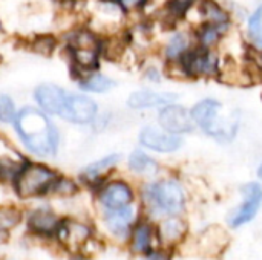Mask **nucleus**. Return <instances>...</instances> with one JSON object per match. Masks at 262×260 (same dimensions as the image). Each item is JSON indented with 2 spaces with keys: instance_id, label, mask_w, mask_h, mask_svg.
Returning a JSON list of instances; mask_svg holds the SVG:
<instances>
[{
  "instance_id": "nucleus-14",
  "label": "nucleus",
  "mask_w": 262,
  "mask_h": 260,
  "mask_svg": "<svg viewBox=\"0 0 262 260\" xmlns=\"http://www.w3.org/2000/svg\"><path fill=\"white\" fill-rule=\"evenodd\" d=\"M127 170L132 176L138 178L141 182L158 178L164 173L163 164L150 155V152L141 149H134L126 159Z\"/></svg>"
},
{
  "instance_id": "nucleus-17",
  "label": "nucleus",
  "mask_w": 262,
  "mask_h": 260,
  "mask_svg": "<svg viewBox=\"0 0 262 260\" xmlns=\"http://www.w3.org/2000/svg\"><path fill=\"white\" fill-rule=\"evenodd\" d=\"M66 93H68V90H64L63 87H60L54 83H41L34 89L32 97L35 100V104L38 109H41L49 116H52V115L58 116V112L61 109Z\"/></svg>"
},
{
  "instance_id": "nucleus-16",
  "label": "nucleus",
  "mask_w": 262,
  "mask_h": 260,
  "mask_svg": "<svg viewBox=\"0 0 262 260\" xmlns=\"http://www.w3.org/2000/svg\"><path fill=\"white\" fill-rule=\"evenodd\" d=\"M129 250L135 256H144L147 254L152 248L158 245L157 241V225L154 221L149 218L143 216L132 228L130 236L127 239Z\"/></svg>"
},
{
  "instance_id": "nucleus-3",
  "label": "nucleus",
  "mask_w": 262,
  "mask_h": 260,
  "mask_svg": "<svg viewBox=\"0 0 262 260\" xmlns=\"http://www.w3.org/2000/svg\"><path fill=\"white\" fill-rule=\"evenodd\" d=\"M195 127L216 143H232L241 127V113L229 110L227 106L213 97H206L190 107Z\"/></svg>"
},
{
  "instance_id": "nucleus-12",
  "label": "nucleus",
  "mask_w": 262,
  "mask_h": 260,
  "mask_svg": "<svg viewBox=\"0 0 262 260\" xmlns=\"http://www.w3.org/2000/svg\"><path fill=\"white\" fill-rule=\"evenodd\" d=\"M157 124L161 126L164 130L173 135L186 136L195 132V123L190 113V109L178 101L169 103L158 109L157 112Z\"/></svg>"
},
{
  "instance_id": "nucleus-24",
  "label": "nucleus",
  "mask_w": 262,
  "mask_h": 260,
  "mask_svg": "<svg viewBox=\"0 0 262 260\" xmlns=\"http://www.w3.org/2000/svg\"><path fill=\"white\" fill-rule=\"evenodd\" d=\"M167 78L166 75V66L163 60L160 58L158 63H144L143 64V80L149 84H160L163 80Z\"/></svg>"
},
{
  "instance_id": "nucleus-11",
  "label": "nucleus",
  "mask_w": 262,
  "mask_h": 260,
  "mask_svg": "<svg viewBox=\"0 0 262 260\" xmlns=\"http://www.w3.org/2000/svg\"><path fill=\"white\" fill-rule=\"evenodd\" d=\"M138 144L144 150L157 155L178 153L184 146V136L169 133L158 124H144L138 132Z\"/></svg>"
},
{
  "instance_id": "nucleus-20",
  "label": "nucleus",
  "mask_w": 262,
  "mask_h": 260,
  "mask_svg": "<svg viewBox=\"0 0 262 260\" xmlns=\"http://www.w3.org/2000/svg\"><path fill=\"white\" fill-rule=\"evenodd\" d=\"M198 245H200V250L204 251L203 254H207V256L221 254L229 245V234L221 227H209L200 234Z\"/></svg>"
},
{
  "instance_id": "nucleus-10",
  "label": "nucleus",
  "mask_w": 262,
  "mask_h": 260,
  "mask_svg": "<svg viewBox=\"0 0 262 260\" xmlns=\"http://www.w3.org/2000/svg\"><path fill=\"white\" fill-rule=\"evenodd\" d=\"M143 208L140 201L121 208L101 211V221L106 231L120 242H127L134 225L143 218Z\"/></svg>"
},
{
  "instance_id": "nucleus-7",
  "label": "nucleus",
  "mask_w": 262,
  "mask_h": 260,
  "mask_svg": "<svg viewBox=\"0 0 262 260\" xmlns=\"http://www.w3.org/2000/svg\"><path fill=\"white\" fill-rule=\"evenodd\" d=\"M95 199L101 211L115 210L138 201V187L126 178H107L95 188Z\"/></svg>"
},
{
  "instance_id": "nucleus-34",
  "label": "nucleus",
  "mask_w": 262,
  "mask_h": 260,
  "mask_svg": "<svg viewBox=\"0 0 262 260\" xmlns=\"http://www.w3.org/2000/svg\"><path fill=\"white\" fill-rule=\"evenodd\" d=\"M0 31H2V21H0Z\"/></svg>"
},
{
  "instance_id": "nucleus-5",
  "label": "nucleus",
  "mask_w": 262,
  "mask_h": 260,
  "mask_svg": "<svg viewBox=\"0 0 262 260\" xmlns=\"http://www.w3.org/2000/svg\"><path fill=\"white\" fill-rule=\"evenodd\" d=\"M58 176L60 173L48 164L23 161L12 181L14 192L21 199H31L48 195Z\"/></svg>"
},
{
  "instance_id": "nucleus-27",
  "label": "nucleus",
  "mask_w": 262,
  "mask_h": 260,
  "mask_svg": "<svg viewBox=\"0 0 262 260\" xmlns=\"http://www.w3.org/2000/svg\"><path fill=\"white\" fill-rule=\"evenodd\" d=\"M17 106L11 95L0 93V123L12 124L17 116Z\"/></svg>"
},
{
  "instance_id": "nucleus-22",
  "label": "nucleus",
  "mask_w": 262,
  "mask_h": 260,
  "mask_svg": "<svg viewBox=\"0 0 262 260\" xmlns=\"http://www.w3.org/2000/svg\"><path fill=\"white\" fill-rule=\"evenodd\" d=\"M244 40L250 49H262V3H259L246 18Z\"/></svg>"
},
{
  "instance_id": "nucleus-15",
  "label": "nucleus",
  "mask_w": 262,
  "mask_h": 260,
  "mask_svg": "<svg viewBox=\"0 0 262 260\" xmlns=\"http://www.w3.org/2000/svg\"><path fill=\"white\" fill-rule=\"evenodd\" d=\"M157 225V241L158 245L177 248L184 244L189 236V224L184 216H169L158 222Z\"/></svg>"
},
{
  "instance_id": "nucleus-33",
  "label": "nucleus",
  "mask_w": 262,
  "mask_h": 260,
  "mask_svg": "<svg viewBox=\"0 0 262 260\" xmlns=\"http://www.w3.org/2000/svg\"><path fill=\"white\" fill-rule=\"evenodd\" d=\"M101 2H117V0H101Z\"/></svg>"
},
{
  "instance_id": "nucleus-26",
  "label": "nucleus",
  "mask_w": 262,
  "mask_h": 260,
  "mask_svg": "<svg viewBox=\"0 0 262 260\" xmlns=\"http://www.w3.org/2000/svg\"><path fill=\"white\" fill-rule=\"evenodd\" d=\"M57 38L54 35H38L31 41V51L34 54L43 55V57H49L54 54L55 48H57Z\"/></svg>"
},
{
  "instance_id": "nucleus-2",
  "label": "nucleus",
  "mask_w": 262,
  "mask_h": 260,
  "mask_svg": "<svg viewBox=\"0 0 262 260\" xmlns=\"http://www.w3.org/2000/svg\"><path fill=\"white\" fill-rule=\"evenodd\" d=\"M14 130L23 147L38 158L55 156L60 147V130L49 115L34 106H25L17 112Z\"/></svg>"
},
{
  "instance_id": "nucleus-29",
  "label": "nucleus",
  "mask_w": 262,
  "mask_h": 260,
  "mask_svg": "<svg viewBox=\"0 0 262 260\" xmlns=\"http://www.w3.org/2000/svg\"><path fill=\"white\" fill-rule=\"evenodd\" d=\"M20 213L15 208H0V230L12 228L18 224Z\"/></svg>"
},
{
  "instance_id": "nucleus-30",
  "label": "nucleus",
  "mask_w": 262,
  "mask_h": 260,
  "mask_svg": "<svg viewBox=\"0 0 262 260\" xmlns=\"http://www.w3.org/2000/svg\"><path fill=\"white\" fill-rule=\"evenodd\" d=\"M173 256H175V248L157 245L143 257H144V260H173Z\"/></svg>"
},
{
  "instance_id": "nucleus-13",
  "label": "nucleus",
  "mask_w": 262,
  "mask_h": 260,
  "mask_svg": "<svg viewBox=\"0 0 262 260\" xmlns=\"http://www.w3.org/2000/svg\"><path fill=\"white\" fill-rule=\"evenodd\" d=\"M178 100V93L170 90H161L154 87H143L137 89L129 93L126 100V106L130 110H154L160 109L169 103Z\"/></svg>"
},
{
  "instance_id": "nucleus-31",
  "label": "nucleus",
  "mask_w": 262,
  "mask_h": 260,
  "mask_svg": "<svg viewBox=\"0 0 262 260\" xmlns=\"http://www.w3.org/2000/svg\"><path fill=\"white\" fill-rule=\"evenodd\" d=\"M247 57L252 60V63H253V66L256 67L258 75H259V78H261L262 81V49L261 51H255V49H250V48H249Z\"/></svg>"
},
{
  "instance_id": "nucleus-1",
  "label": "nucleus",
  "mask_w": 262,
  "mask_h": 260,
  "mask_svg": "<svg viewBox=\"0 0 262 260\" xmlns=\"http://www.w3.org/2000/svg\"><path fill=\"white\" fill-rule=\"evenodd\" d=\"M189 188L177 173H163L138 185L143 215L154 222L169 216H184L189 208Z\"/></svg>"
},
{
  "instance_id": "nucleus-8",
  "label": "nucleus",
  "mask_w": 262,
  "mask_h": 260,
  "mask_svg": "<svg viewBox=\"0 0 262 260\" xmlns=\"http://www.w3.org/2000/svg\"><path fill=\"white\" fill-rule=\"evenodd\" d=\"M241 204L236 205L227 216V225L232 230L243 228L252 224L262 208V182L250 181L241 187Z\"/></svg>"
},
{
  "instance_id": "nucleus-9",
  "label": "nucleus",
  "mask_w": 262,
  "mask_h": 260,
  "mask_svg": "<svg viewBox=\"0 0 262 260\" xmlns=\"http://www.w3.org/2000/svg\"><path fill=\"white\" fill-rule=\"evenodd\" d=\"M100 115V107L97 101L89 97L88 93L80 92H68L58 116L71 124L75 126H88L94 124Z\"/></svg>"
},
{
  "instance_id": "nucleus-4",
  "label": "nucleus",
  "mask_w": 262,
  "mask_h": 260,
  "mask_svg": "<svg viewBox=\"0 0 262 260\" xmlns=\"http://www.w3.org/2000/svg\"><path fill=\"white\" fill-rule=\"evenodd\" d=\"M223 52L220 49L195 48L181 63L166 66V75L177 80H216L223 64Z\"/></svg>"
},
{
  "instance_id": "nucleus-21",
  "label": "nucleus",
  "mask_w": 262,
  "mask_h": 260,
  "mask_svg": "<svg viewBox=\"0 0 262 260\" xmlns=\"http://www.w3.org/2000/svg\"><path fill=\"white\" fill-rule=\"evenodd\" d=\"M232 29L233 28H223L209 23L198 25L196 28H193L196 44L198 48H204V49H220L221 43L224 41V38Z\"/></svg>"
},
{
  "instance_id": "nucleus-23",
  "label": "nucleus",
  "mask_w": 262,
  "mask_h": 260,
  "mask_svg": "<svg viewBox=\"0 0 262 260\" xmlns=\"http://www.w3.org/2000/svg\"><path fill=\"white\" fill-rule=\"evenodd\" d=\"M28 225L34 233L51 234V233L57 231V228L60 225V219L52 211H49L46 208H38L31 213V216L28 219Z\"/></svg>"
},
{
  "instance_id": "nucleus-32",
  "label": "nucleus",
  "mask_w": 262,
  "mask_h": 260,
  "mask_svg": "<svg viewBox=\"0 0 262 260\" xmlns=\"http://www.w3.org/2000/svg\"><path fill=\"white\" fill-rule=\"evenodd\" d=\"M256 173H258V179L262 182V162L259 164V167H258V172H256Z\"/></svg>"
},
{
  "instance_id": "nucleus-28",
  "label": "nucleus",
  "mask_w": 262,
  "mask_h": 260,
  "mask_svg": "<svg viewBox=\"0 0 262 260\" xmlns=\"http://www.w3.org/2000/svg\"><path fill=\"white\" fill-rule=\"evenodd\" d=\"M154 0H117L120 8L124 11L127 17L146 14L147 8H150Z\"/></svg>"
},
{
  "instance_id": "nucleus-19",
  "label": "nucleus",
  "mask_w": 262,
  "mask_h": 260,
  "mask_svg": "<svg viewBox=\"0 0 262 260\" xmlns=\"http://www.w3.org/2000/svg\"><path fill=\"white\" fill-rule=\"evenodd\" d=\"M77 84L81 92L95 93V95H104L117 87V81L112 77L100 72V69L80 77L77 80Z\"/></svg>"
},
{
  "instance_id": "nucleus-18",
  "label": "nucleus",
  "mask_w": 262,
  "mask_h": 260,
  "mask_svg": "<svg viewBox=\"0 0 262 260\" xmlns=\"http://www.w3.org/2000/svg\"><path fill=\"white\" fill-rule=\"evenodd\" d=\"M121 162V155L120 153H111L106 155L91 164H88L83 170H81V179L92 185L94 188H97L98 185H101L107 178H111L112 172L117 169V166Z\"/></svg>"
},
{
  "instance_id": "nucleus-6",
  "label": "nucleus",
  "mask_w": 262,
  "mask_h": 260,
  "mask_svg": "<svg viewBox=\"0 0 262 260\" xmlns=\"http://www.w3.org/2000/svg\"><path fill=\"white\" fill-rule=\"evenodd\" d=\"M163 32L164 35L157 43L155 54L163 60L164 66L181 63L198 46L193 28H190L184 21Z\"/></svg>"
},
{
  "instance_id": "nucleus-25",
  "label": "nucleus",
  "mask_w": 262,
  "mask_h": 260,
  "mask_svg": "<svg viewBox=\"0 0 262 260\" xmlns=\"http://www.w3.org/2000/svg\"><path fill=\"white\" fill-rule=\"evenodd\" d=\"M78 193V184L66 176H58L55 179V182L52 184L51 190L48 195H55V196H61V198H69Z\"/></svg>"
}]
</instances>
